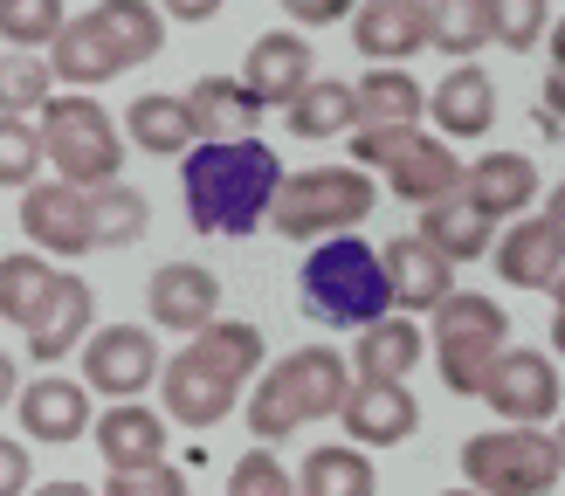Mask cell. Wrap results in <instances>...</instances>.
Segmentation results:
<instances>
[{"label":"cell","instance_id":"obj_45","mask_svg":"<svg viewBox=\"0 0 565 496\" xmlns=\"http://www.w3.org/2000/svg\"><path fill=\"white\" fill-rule=\"evenodd\" d=\"M14 386H21V366H14V352H0V407L14 400Z\"/></svg>","mask_w":565,"mask_h":496},{"label":"cell","instance_id":"obj_1","mask_svg":"<svg viewBox=\"0 0 565 496\" xmlns=\"http://www.w3.org/2000/svg\"><path fill=\"white\" fill-rule=\"evenodd\" d=\"M263 358H269V345H263V331L256 324H242V317H207L201 331L186 338V352H173V358H159V413L166 421H180V428H193V434H207V428H221L228 413L242 407V386L263 373Z\"/></svg>","mask_w":565,"mask_h":496},{"label":"cell","instance_id":"obj_19","mask_svg":"<svg viewBox=\"0 0 565 496\" xmlns=\"http://www.w3.org/2000/svg\"><path fill=\"white\" fill-rule=\"evenodd\" d=\"M420 110L435 118L441 138H490L497 131V76L483 63H456L420 97Z\"/></svg>","mask_w":565,"mask_h":496},{"label":"cell","instance_id":"obj_44","mask_svg":"<svg viewBox=\"0 0 565 496\" xmlns=\"http://www.w3.org/2000/svg\"><path fill=\"white\" fill-rule=\"evenodd\" d=\"M152 8L166 14V21H186V28H201V21H214L228 0H152Z\"/></svg>","mask_w":565,"mask_h":496},{"label":"cell","instance_id":"obj_41","mask_svg":"<svg viewBox=\"0 0 565 496\" xmlns=\"http://www.w3.org/2000/svg\"><path fill=\"white\" fill-rule=\"evenodd\" d=\"M228 496H297V483H290V468L276 462V449H248L228 468Z\"/></svg>","mask_w":565,"mask_h":496},{"label":"cell","instance_id":"obj_11","mask_svg":"<svg viewBox=\"0 0 565 496\" xmlns=\"http://www.w3.org/2000/svg\"><path fill=\"white\" fill-rule=\"evenodd\" d=\"M490 262L511 290H539L558 296V269H565V241H558V201H539L518 214L503 235H490Z\"/></svg>","mask_w":565,"mask_h":496},{"label":"cell","instance_id":"obj_24","mask_svg":"<svg viewBox=\"0 0 565 496\" xmlns=\"http://www.w3.org/2000/svg\"><path fill=\"white\" fill-rule=\"evenodd\" d=\"M90 441H97L104 468L152 462V455H166V413H152L146 400H110L90 413Z\"/></svg>","mask_w":565,"mask_h":496},{"label":"cell","instance_id":"obj_15","mask_svg":"<svg viewBox=\"0 0 565 496\" xmlns=\"http://www.w3.org/2000/svg\"><path fill=\"white\" fill-rule=\"evenodd\" d=\"M380 269H386V290H393V311H435V303L456 290V262L441 256V248H428L420 235H393L380 241Z\"/></svg>","mask_w":565,"mask_h":496},{"label":"cell","instance_id":"obj_27","mask_svg":"<svg viewBox=\"0 0 565 496\" xmlns=\"http://www.w3.org/2000/svg\"><path fill=\"white\" fill-rule=\"evenodd\" d=\"M297 496H380V468L373 449L359 441H324V449L303 455V476H290Z\"/></svg>","mask_w":565,"mask_h":496},{"label":"cell","instance_id":"obj_33","mask_svg":"<svg viewBox=\"0 0 565 496\" xmlns=\"http://www.w3.org/2000/svg\"><path fill=\"white\" fill-rule=\"evenodd\" d=\"M125 145H138V152H152V159H180L186 145H193V125H186V104L180 97H166V90H152V97H138L131 110H125Z\"/></svg>","mask_w":565,"mask_h":496},{"label":"cell","instance_id":"obj_16","mask_svg":"<svg viewBox=\"0 0 565 496\" xmlns=\"http://www.w3.org/2000/svg\"><path fill=\"white\" fill-rule=\"evenodd\" d=\"M146 317H152V331L193 338L207 317H221V276L207 262H166L146 290Z\"/></svg>","mask_w":565,"mask_h":496},{"label":"cell","instance_id":"obj_32","mask_svg":"<svg viewBox=\"0 0 565 496\" xmlns=\"http://www.w3.org/2000/svg\"><path fill=\"white\" fill-rule=\"evenodd\" d=\"M420 28H428V48H441L448 63H476L490 48L483 0H420Z\"/></svg>","mask_w":565,"mask_h":496},{"label":"cell","instance_id":"obj_30","mask_svg":"<svg viewBox=\"0 0 565 496\" xmlns=\"http://www.w3.org/2000/svg\"><path fill=\"white\" fill-rule=\"evenodd\" d=\"M428 248H441L448 262H483L490 256V235H497V220L490 214H476L462 193H448V201H428L420 207V228H414Z\"/></svg>","mask_w":565,"mask_h":496},{"label":"cell","instance_id":"obj_35","mask_svg":"<svg viewBox=\"0 0 565 496\" xmlns=\"http://www.w3.org/2000/svg\"><path fill=\"white\" fill-rule=\"evenodd\" d=\"M49 283H55V262L42 248H14V256L0 262V317L14 331H28L35 311H42V296H49Z\"/></svg>","mask_w":565,"mask_h":496},{"label":"cell","instance_id":"obj_40","mask_svg":"<svg viewBox=\"0 0 565 496\" xmlns=\"http://www.w3.org/2000/svg\"><path fill=\"white\" fill-rule=\"evenodd\" d=\"M104 496H193V489L166 455H152V462H131V468H110Z\"/></svg>","mask_w":565,"mask_h":496},{"label":"cell","instance_id":"obj_3","mask_svg":"<svg viewBox=\"0 0 565 496\" xmlns=\"http://www.w3.org/2000/svg\"><path fill=\"white\" fill-rule=\"evenodd\" d=\"M352 386V366L338 345H297L290 358H263L256 386H248V434L276 449V441H290L303 421H331L338 400H345Z\"/></svg>","mask_w":565,"mask_h":496},{"label":"cell","instance_id":"obj_39","mask_svg":"<svg viewBox=\"0 0 565 496\" xmlns=\"http://www.w3.org/2000/svg\"><path fill=\"white\" fill-rule=\"evenodd\" d=\"M42 131L28 125V118H8L0 110V186H28V180H42Z\"/></svg>","mask_w":565,"mask_h":496},{"label":"cell","instance_id":"obj_22","mask_svg":"<svg viewBox=\"0 0 565 496\" xmlns=\"http://www.w3.org/2000/svg\"><path fill=\"white\" fill-rule=\"evenodd\" d=\"M352 42L365 63H414L428 48V28H420V0H352Z\"/></svg>","mask_w":565,"mask_h":496},{"label":"cell","instance_id":"obj_12","mask_svg":"<svg viewBox=\"0 0 565 496\" xmlns=\"http://www.w3.org/2000/svg\"><path fill=\"white\" fill-rule=\"evenodd\" d=\"M8 407H14L21 434L42 441V449H70V441H83V434H90V413H97L90 386H83V379H63V373L21 379Z\"/></svg>","mask_w":565,"mask_h":496},{"label":"cell","instance_id":"obj_9","mask_svg":"<svg viewBox=\"0 0 565 496\" xmlns=\"http://www.w3.org/2000/svg\"><path fill=\"white\" fill-rule=\"evenodd\" d=\"M476 400H483L490 413H503V421H518V428H552V413H558V366H552V352H531V345L503 338L490 352L483 379H476Z\"/></svg>","mask_w":565,"mask_h":496},{"label":"cell","instance_id":"obj_10","mask_svg":"<svg viewBox=\"0 0 565 496\" xmlns=\"http://www.w3.org/2000/svg\"><path fill=\"white\" fill-rule=\"evenodd\" d=\"M70 358H83L90 400H146L166 352L152 338V324H104V331H83V345Z\"/></svg>","mask_w":565,"mask_h":496},{"label":"cell","instance_id":"obj_47","mask_svg":"<svg viewBox=\"0 0 565 496\" xmlns=\"http://www.w3.org/2000/svg\"><path fill=\"white\" fill-rule=\"evenodd\" d=\"M441 496H476V489H469V483H462V489H441Z\"/></svg>","mask_w":565,"mask_h":496},{"label":"cell","instance_id":"obj_29","mask_svg":"<svg viewBox=\"0 0 565 496\" xmlns=\"http://www.w3.org/2000/svg\"><path fill=\"white\" fill-rule=\"evenodd\" d=\"M420 97L407 63H373L352 83V125H420Z\"/></svg>","mask_w":565,"mask_h":496},{"label":"cell","instance_id":"obj_28","mask_svg":"<svg viewBox=\"0 0 565 496\" xmlns=\"http://www.w3.org/2000/svg\"><path fill=\"white\" fill-rule=\"evenodd\" d=\"M83 228H90V248H131L152 228V201L138 186H125V180L83 186Z\"/></svg>","mask_w":565,"mask_h":496},{"label":"cell","instance_id":"obj_42","mask_svg":"<svg viewBox=\"0 0 565 496\" xmlns=\"http://www.w3.org/2000/svg\"><path fill=\"white\" fill-rule=\"evenodd\" d=\"M28 483H35V455H28V441L0 434V496H28Z\"/></svg>","mask_w":565,"mask_h":496},{"label":"cell","instance_id":"obj_21","mask_svg":"<svg viewBox=\"0 0 565 496\" xmlns=\"http://www.w3.org/2000/svg\"><path fill=\"white\" fill-rule=\"evenodd\" d=\"M386 193L393 201H407V207H428V201H448V193H462V159H456V145L448 138H407L401 152H393L386 165Z\"/></svg>","mask_w":565,"mask_h":496},{"label":"cell","instance_id":"obj_25","mask_svg":"<svg viewBox=\"0 0 565 496\" xmlns=\"http://www.w3.org/2000/svg\"><path fill=\"white\" fill-rule=\"evenodd\" d=\"M42 55H49V76L70 83V90H97V83L125 76L118 48L104 42V28H97L90 14H63V28H55V42H49Z\"/></svg>","mask_w":565,"mask_h":496},{"label":"cell","instance_id":"obj_7","mask_svg":"<svg viewBox=\"0 0 565 496\" xmlns=\"http://www.w3.org/2000/svg\"><path fill=\"white\" fill-rule=\"evenodd\" d=\"M558 468L565 449L552 428H518L503 421L490 434H469L462 441V476L476 496H552L558 489Z\"/></svg>","mask_w":565,"mask_h":496},{"label":"cell","instance_id":"obj_14","mask_svg":"<svg viewBox=\"0 0 565 496\" xmlns=\"http://www.w3.org/2000/svg\"><path fill=\"white\" fill-rule=\"evenodd\" d=\"M21 235H28V248H42L49 262L90 256V228H83V186H70V180H28V186H21Z\"/></svg>","mask_w":565,"mask_h":496},{"label":"cell","instance_id":"obj_2","mask_svg":"<svg viewBox=\"0 0 565 496\" xmlns=\"http://www.w3.org/2000/svg\"><path fill=\"white\" fill-rule=\"evenodd\" d=\"M282 159L269 138H193L180 152V201L193 235H256Z\"/></svg>","mask_w":565,"mask_h":496},{"label":"cell","instance_id":"obj_6","mask_svg":"<svg viewBox=\"0 0 565 496\" xmlns=\"http://www.w3.org/2000/svg\"><path fill=\"white\" fill-rule=\"evenodd\" d=\"M35 131H42V159L55 165V180L70 186H104L125 173V138L118 118L90 97V90H55L35 110Z\"/></svg>","mask_w":565,"mask_h":496},{"label":"cell","instance_id":"obj_13","mask_svg":"<svg viewBox=\"0 0 565 496\" xmlns=\"http://www.w3.org/2000/svg\"><path fill=\"white\" fill-rule=\"evenodd\" d=\"M331 421H345V434L359 449H401L420 428V400L407 379H352Z\"/></svg>","mask_w":565,"mask_h":496},{"label":"cell","instance_id":"obj_20","mask_svg":"<svg viewBox=\"0 0 565 496\" xmlns=\"http://www.w3.org/2000/svg\"><path fill=\"white\" fill-rule=\"evenodd\" d=\"M90 317H97V290L83 283V276H63V269H55V283H49V296H42L35 324H28V358H35V366L70 358V352L83 345V331H90Z\"/></svg>","mask_w":565,"mask_h":496},{"label":"cell","instance_id":"obj_18","mask_svg":"<svg viewBox=\"0 0 565 496\" xmlns=\"http://www.w3.org/2000/svg\"><path fill=\"white\" fill-rule=\"evenodd\" d=\"M310 76H318V55H310V35H297V28H269V35L248 42L242 83H248V97H256L263 110H282Z\"/></svg>","mask_w":565,"mask_h":496},{"label":"cell","instance_id":"obj_38","mask_svg":"<svg viewBox=\"0 0 565 496\" xmlns=\"http://www.w3.org/2000/svg\"><path fill=\"white\" fill-rule=\"evenodd\" d=\"M63 28V0H0V42L8 48H49Z\"/></svg>","mask_w":565,"mask_h":496},{"label":"cell","instance_id":"obj_43","mask_svg":"<svg viewBox=\"0 0 565 496\" xmlns=\"http://www.w3.org/2000/svg\"><path fill=\"white\" fill-rule=\"evenodd\" d=\"M276 8L290 14L297 28H338V21L352 14V0H276Z\"/></svg>","mask_w":565,"mask_h":496},{"label":"cell","instance_id":"obj_8","mask_svg":"<svg viewBox=\"0 0 565 496\" xmlns=\"http://www.w3.org/2000/svg\"><path fill=\"white\" fill-rule=\"evenodd\" d=\"M428 317H435V324H428V358H435L441 386H448L456 400H476V379H483L490 352L511 338V317H503V303L483 296V290H448Z\"/></svg>","mask_w":565,"mask_h":496},{"label":"cell","instance_id":"obj_5","mask_svg":"<svg viewBox=\"0 0 565 496\" xmlns=\"http://www.w3.org/2000/svg\"><path fill=\"white\" fill-rule=\"evenodd\" d=\"M380 207V186L365 165H310V173H282L269 193V228L282 241H324V235H345L365 228V214Z\"/></svg>","mask_w":565,"mask_h":496},{"label":"cell","instance_id":"obj_46","mask_svg":"<svg viewBox=\"0 0 565 496\" xmlns=\"http://www.w3.org/2000/svg\"><path fill=\"white\" fill-rule=\"evenodd\" d=\"M35 496H97V489H83V483H42Z\"/></svg>","mask_w":565,"mask_h":496},{"label":"cell","instance_id":"obj_31","mask_svg":"<svg viewBox=\"0 0 565 496\" xmlns=\"http://www.w3.org/2000/svg\"><path fill=\"white\" fill-rule=\"evenodd\" d=\"M90 21L104 28V42L118 48V63H125V69L152 63V55L166 48V14L152 8V0H97Z\"/></svg>","mask_w":565,"mask_h":496},{"label":"cell","instance_id":"obj_34","mask_svg":"<svg viewBox=\"0 0 565 496\" xmlns=\"http://www.w3.org/2000/svg\"><path fill=\"white\" fill-rule=\"evenodd\" d=\"M297 138H345L352 131V83H331V76H310L303 90L282 104Z\"/></svg>","mask_w":565,"mask_h":496},{"label":"cell","instance_id":"obj_4","mask_svg":"<svg viewBox=\"0 0 565 496\" xmlns=\"http://www.w3.org/2000/svg\"><path fill=\"white\" fill-rule=\"evenodd\" d=\"M297 296H303V311L318 317L324 331H359V324H373V317L393 311V290H386L380 248L365 241L359 228L310 241L303 276H297Z\"/></svg>","mask_w":565,"mask_h":496},{"label":"cell","instance_id":"obj_26","mask_svg":"<svg viewBox=\"0 0 565 496\" xmlns=\"http://www.w3.org/2000/svg\"><path fill=\"white\" fill-rule=\"evenodd\" d=\"M180 104H186L193 138H256V125H263V104L248 97L242 76H201Z\"/></svg>","mask_w":565,"mask_h":496},{"label":"cell","instance_id":"obj_36","mask_svg":"<svg viewBox=\"0 0 565 496\" xmlns=\"http://www.w3.org/2000/svg\"><path fill=\"white\" fill-rule=\"evenodd\" d=\"M49 97H55V76H49L42 48H8L0 55V110H8V118H35Z\"/></svg>","mask_w":565,"mask_h":496},{"label":"cell","instance_id":"obj_37","mask_svg":"<svg viewBox=\"0 0 565 496\" xmlns=\"http://www.w3.org/2000/svg\"><path fill=\"white\" fill-rule=\"evenodd\" d=\"M483 14H490V42H503L511 55L545 48V42H552V28H558L552 0H483Z\"/></svg>","mask_w":565,"mask_h":496},{"label":"cell","instance_id":"obj_17","mask_svg":"<svg viewBox=\"0 0 565 496\" xmlns=\"http://www.w3.org/2000/svg\"><path fill=\"white\" fill-rule=\"evenodd\" d=\"M462 201L490 220H518L545 201V180L524 152H483L476 165H462Z\"/></svg>","mask_w":565,"mask_h":496},{"label":"cell","instance_id":"obj_23","mask_svg":"<svg viewBox=\"0 0 565 496\" xmlns=\"http://www.w3.org/2000/svg\"><path fill=\"white\" fill-rule=\"evenodd\" d=\"M420 358H428V331L407 311H386L373 324H359V352L345 366H352V379H414Z\"/></svg>","mask_w":565,"mask_h":496}]
</instances>
